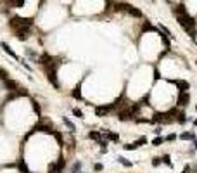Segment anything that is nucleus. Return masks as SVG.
Listing matches in <instances>:
<instances>
[{
  "label": "nucleus",
  "instance_id": "f257e3e1",
  "mask_svg": "<svg viewBox=\"0 0 197 173\" xmlns=\"http://www.w3.org/2000/svg\"><path fill=\"white\" fill-rule=\"evenodd\" d=\"M61 66V57H54V61L50 62L45 69V75H47V78H49V82L56 87V88H59L61 85H59V82H57V68Z\"/></svg>",
  "mask_w": 197,
  "mask_h": 173
},
{
  "label": "nucleus",
  "instance_id": "f03ea898",
  "mask_svg": "<svg viewBox=\"0 0 197 173\" xmlns=\"http://www.w3.org/2000/svg\"><path fill=\"white\" fill-rule=\"evenodd\" d=\"M140 104H132V106H126L123 109L118 111V119L120 121H128V119H135L137 114L140 113Z\"/></svg>",
  "mask_w": 197,
  "mask_h": 173
},
{
  "label": "nucleus",
  "instance_id": "7ed1b4c3",
  "mask_svg": "<svg viewBox=\"0 0 197 173\" xmlns=\"http://www.w3.org/2000/svg\"><path fill=\"white\" fill-rule=\"evenodd\" d=\"M49 133V135H54V126H52V123L50 121H45V119H40L36 125H33V128L29 130V133L26 135V138L29 137V135H33V133Z\"/></svg>",
  "mask_w": 197,
  "mask_h": 173
},
{
  "label": "nucleus",
  "instance_id": "20e7f679",
  "mask_svg": "<svg viewBox=\"0 0 197 173\" xmlns=\"http://www.w3.org/2000/svg\"><path fill=\"white\" fill-rule=\"evenodd\" d=\"M9 26L14 31H17L19 28H31L33 26V17H21V16H12L9 21Z\"/></svg>",
  "mask_w": 197,
  "mask_h": 173
},
{
  "label": "nucleus",
  "instance_id": "39448f33",
  "mask_svg": "<svg viewBox=\"0 0 197 173\" xmlns=\"http://www.w3.org/2000/svg\"><path fill=\"white\" fill-rule=\"evenodd\" d=\"M189 102H190V94L189 92H182V94H178V97H176V106L185 107Z\"/></svg>",
  "mask_w": 197,
  "mask_h": 173
},
{
  "label": "nucleus",
  "instance_id": "423d86ee",
  "mask_svg": "<svg viewBox=\"0 0 197 173\" xmlns=\"http://www.w3.org/2000/svg\"><path fill=\"white\" fill-rule=\"evenodd\" d=\"M29 33H31V28H19V29L16 31V38L21 40V42H24V40H28Z\"/></svg>",
  "mask_w": 197,
  "mask_h": 173
},
{
  "label": "nucleus",
  "instance_id": "0eeeda50",
  "mask_svg": "<svg viewBox=\"0 0 197 173\" xmlns=\"http://www.w3.org/2000/svg\"><path fill=\"white\" fill-rule=\"evenodd\" d=\"M169 82L173 83V85H176V88H180V94H182V92H187V90L190 88V83L185 82V80H169Z\"/></svg>",
  "mask_w": 197,
  "mask_h": 173
},
{
  "label": "nucleus",
  "instance_id": "6e6552de",
  "mask_svg": "<svg viewBox=\"0 0 197 173\" xmlns=\"http://www.w3.org/2000/svg\"><path fill=\"white\" fill-rule=\"evenodd\" d=\"M113 111H114L113 104H109V106H97V107H95V114H97V116H104V114L113 113Z\"/></svg>",
  "mask_w": 197,
  "mask_h": 173
},
{
  "label": "nucleus",
  "instance_id": "1a4fd4ad",
  "mask_svg": "<svg viewBox=\"0 0 197 173\" xmlns=\"http://www.w3.org/2000/svg\"><path fill=\"white\" fill-rule=\"evenodd\" d=\"M4 88L7 90V92H17L19 90V83L14 82V80H5L4 82Z\"/></svg>",
  "mask_w": 197,
  "mask_h": 173
},
{
  "label": "nucleus",
  "instance_id": "9d476101",
  "mask_svg": "<svg viewBox=\"0 0 197 173\" xmlns=\"http://www.w3.org/2000/svg\"><path fill=\"white\" fill-rule=\"evenodd\" d=\"M52 61H54V57H52V55H49L47 52H43V54L38 57V64H42L43 68H47V66H49Z\"/></svg>",
  "mask_w": 197,
  "mask_h": 173
},
{
  "label": "nucleus",
  "instance_id": "9b49d317",
  "mask_svg": "<svg viewBox=\"0 0 197 173\" xmlns=\"http://www.w3.org/2000/svg\"><path fill=\"white\" fill-rule=\"evenodd\" d=\"M0 47L4 48V52H7V54L11 55V57H12V59H16V61H21V59H19V55L16 54V52L12 50V48H11V45H9V43H5V42H2V43H0Z\"/></svg>",
  "mask_w": 197,
  "mask_h": 173
},
{
  "label": "nucleus",
  "instance_id": "f8f14e48",
  "mask_svg": "<svg viewBox=\"0 0 197 173\" xmlns=\"http://www.w3.org/2000/svg\"><path fill=\"white\" fill-rule=\"evenodd\" d=\"M100 133H102V135L106 137V140H111V142H118V140H120V135H118V133H114V131L102 130Z\"/></svg>",
  "mask_w": 197,
  "mask_h": 173
},
{
  "label": "nucleus",
  "instance_id": "ddd939ff",
  "mask_svg": "<svg viewBox=\"0 0 197 173\" xmlns=\"http://www.w3.org/2000/svg\"><path fill=\"white\" fill-rule=\"evenodd\" d=\"M64 168H66V159H64V156H59V159L56 161V170H57V173H62Z\"/></svg>",
  "mask_w": 197,
  "mask_h": 173
},
{
  "label": "nucleus",
  "instance_id": "4468645a",
  "mask_svg": "<svg viewBox=\"0 0 197 173\" xmlns=\"http://www.w3.org/2000/svg\"><path fill=\"white\" fill-rule=\"evenodd\" d=\"M175 121L178 125H185V123H187V114H185L183 111H178V113H176V116H175Z\"/></svg>",
  "mask_w": 197,
  "mask_h": 173
},
{
  "label": "nucleus",
  "instance_id": "2eb2a0df",
  "mask_svg": "<svg viewBox=\"0 0 197 173\" xmlns=\"http://www.w3.org/2000/svg\"><path fill=\"white\" fill-rule=\"evenodd\" d=\"M88 138H90V140H95V142H100V140H102V133H100V131H88Z\"/></svg>",
  "mask_w": 197,
  "mask_h": 173
},
{
  "label": "nucleus",
  "instance_id": "dca6fc26",
  "mask_svg": "<svg viewBox=\"0 0 197 173\" xmlns=\"http://www.w3.org/2000/svg\"><path fill=\"white\" fill-rule=\"evenodd\" d=\"M180 138H182V140H195V133H194V131H183L182 135H180Z\"/></svg>",
  "mask_w": 197,
  "mask_h": 173
},
{
  "label": "nucleus",
  "instance_id": "f3484780",
  "mask_svg": "<svg viewBox=\"0 0 197 173\" xmlns=\"http://www.w3.org/2000/svg\"><path fill=\"white\" fill-rule=\"evenodd\" d=\"M62 123H64V125H66V126H68V128L71 130V133H74V131H76V126H74V123L71 121L69 118H62Z\"/></svg>",
  "mask_w": 197,
  "mask_h": 173
},
{
  "label": "nucleus",
  "instance_id": "a211bd4d",
  "mask_svg": "<svg viewBox=\"0 0 197 173\" xmlns=\"http://www.w3.org/2000/svg\"><path fill=\"white\" fill-rule=\"evenodd\" d=\"M17 168H19L23 173H29L28 166H26V163H24V159H23V158H19V161H17Z\"/></svg>",
  "mask_w": 197,
  "mask_h": 173
},
{
  "label": "nucleus",
  "instance_id": "6ab92c4d",
  "mask_svg": "<svg viewBox=\"0 0 197 173\" xmlns=\"http://www.w3.org/2000/svg\"><path fill=\"white\" fill-rule=\"evenodd\" d=\"M118 163H121V165L126 166V168H132V166H133V163H132V161H128V159L123 158V156H118Z\"/></svg>",
  "mask_w": 197,
  "mask_h": 173
},
{
  "label": "nucleus",
  "instance_id": "aec40b11",
  "mask_svg": "<svg viewBox=\"0 0 197 173\" xmlns=\"http://www.w3.org/2000/svg\"><path fill=\"white\" fill-rule=\"evenodd\" d=\"M159 28H161V33H164V35L169 38V40H173V38H175V35H171V31H169V29L164 26V24H159Z\"/></svg>",
  "mask_w": 197,
  "mask_h": 173
},
{
  "label": "nucleus",
  "instance_id": "412c9836",
  "mask_svg": "<svg viewBox=\"0 0 197 173\" xmlns=\"http://www.w3.org/2000/svg\"><path fill=\"white\" fill-rule=\"evenodd\" d=\"M161 161H162V163H164L166 166L173 168V163H171V158H169V154H164V156H161Z\"/></svg>",
  "mask_w": 197,
  "mask_h": 173
},
{
  "label": "nucleus",
  "instance_id": "4be33fe9",
  "mask_svg": "<svg viewBox=\"0 0 197 173\" xmlns=\"http://www.w3.org/2000/svg\"><path fill=\"white\" fill-rule=\"evenodd\" d=\"M71 95L74 97L76 100H81V90H80V85H78L76 88H74V90H73V92H71Z\"/></svg>",
  "mask_w": 197,
  "mask_h": 173
},
{
  "label": "nucleus",
  "instance_id": "5701e85b",
  "mask_svg": "<svg viewBox=\"0 0 197 173\" xmlns=\"http://www.w3.org/2000/svg\"><path fill=\"white\" fill-rule=\"evenodd\" d=\"M26 55L31 57V59H36V62H38V57H40V55L36 54L35 50H31V48H26Z\"/></svg>",
  "mask_w": 197,
  "mask_h": 173
},
{
  "label": "nucleus",
  "instance_id": "b1692460",
  "mask_svg": "<svg viewBox=\"0 0 197 173\" xmlns=\"http://www.w3.org/2000/svg\"><path fill=\"white\" fill-rule=\"evenodd\" d=\"M80 170H81V161H76L71 166V173H80Z\"/></svg>",
  "mask_w": 197,
  "mask_h": 173
},
{
  "label": "nucleus",
  "instance_id": "393cba45",
  "mask_svg": "<svg viewBox=\"0 0 197 173\" xmlns=\"http://www.w3.org/2000/svg\"><path fill=\"white\" fill-rule=\"evenodd\" d=\"M54 137H56V140H57V144L61 145V147H62L64 145V138H62V135H61V133H59V131H54Z\"/></svg>",
  "mask_w": 197,
  "mask_h": 173
},
{
  "label": "nucleus",
  "instance_id": "a878e982",
  "mask_svg": "<svg viewBox=\"0 0 197 173\" xmlns=\"http://www.w3.org/2000/svg\"><path fill=\"white\" fill-rule=\"evenodd\" d=\"M144 144H147V138H145V137H140L138 140H135V142H133V145L137 147V149H138L140 145H144Z\"/></svg>",
  "mask_w": 197,
  "mask_h": 173
},
{
  "label": "nucleus",
  "instance_id": "bb28decb",
  "mask_svg": "<svg viewBox=\"0 0 197 173\" xmlns=\"http://www.w3.org/2000/svg\"><path fill=\"white\" fill-rule=\"evenodd\" d=\"M166 140H164V137H156L154 140H152V145H156V147H159L161 144H164Z\"/></svg>",
  "mask_w": 197,
  "mask_h": 173
},
{
  "label": "nucleus",
  "instance_id": "cd10ccee",
  "mask_svg": "<svg viewBox=\"0 0 197 173\" xmlns=\"http://www.w3.org/2000/svg\"><path fill=\"white\" fill-rule=\"evenodd\" d=\"M0 80H4V82L9 80V73L5 71V69H2V68H0Z\"/></svg>",
  "mask_w": 197,
  "mask_h": 173
},
{
  "label": "nucleus",
  "instance_id": "c85d7f7f",
  "mask_svg": "<svg viewBox=\"0 0 197 173\" xmlns=\"http://www.w3.org/2000/svg\"><path fill=\"white\" fill-rule=\"evenodd\" d=\"M31 104H33V111H35L36 114L40 116V106H38V102H36V100H33V99H31Z\"/></svg>",
  "mask_w": 197,
  "mask_h": 173
},
{
  "label": "nucleus",
  "instance_id": "c756f323",
  "mask_svg": "<svg viewBox=\"0 0 197 173\" xmlns=\"http://www.w3.org/2000/svg\"><path fill=\"white\" fill-rule=\"evenodd\" d=\"M73 114H74L76 118H83V111L78 109V107H73Z\"/></svg>",
  "mask_w": 197,
  "mask_h": 173
},
{
  "label": "nucleus",
  "instance_id": "7c9ffc66",
  "mask_svg": "<svg viewBox=\"0 0 197 173\" xmlns=\"http://www.w3.org/2000/svg\"><path fill=\"white\" fill-rule=\"evenodd\" d=\"M142 29H144V31H147V29H154V26H152L149 21H145V23H144V26H142Z\"/></svg>",
  "mask_w": 197,
  "mask_h": 173
},
{
  "label": "nucleus",
  "instance_id": "2f4dec72",
  "mask_svg": "<svg viewBox=\"0 0 197 173\" xmlns=\"http://www.w3.org/2000/svg\"><path fill=\"white\" fill-rule=\"evenodd\" d=\"M164 140H166V142H173V140H176V133H169L168 137H164Z\"/></svg>",
  "mask_w": 197,
  "mask_h": 173
},
{
  "label": "nucleus",
  "instance_id": "473e14b6",
  "mask_svg": "<svg viewBox=\"0 0 197 173\" xmlns=\"http://www.w3.org/2000/svg\"><path fill=\"white\" fill-rule=\"evenodd\" d=\"M162 161H161V158H152V166H159Z\"/></svg>",
  "mask_w": 197,
  "mask_h": 173
},
{
  "label": "nucleus",
  "instance_id": "72a5a7b5",
  "mask_svg": "<svg viewBox=\"0 0 197 173\" xmlns=\"http://www.w3.org/2000/svg\"><path fill=\"white\" fill-rule=\"evenodd\" d=\"M93 170H95V171H102V170H104V166L100 165V163H95V165H93Z\"/></svg>",
  "mask_w": 197,
  "mask_h": 173
},
{
  "label": "nucleus",
  "instance_id": "f704fd0d",
  "mask_svg": "<svg viewBox=\"0 0 197 173\" xmlns=\"http://www.w3.org/2000/svg\"><path fill=\"white\" fill-rule=\"evenodd\" d=\"M123 147H125V151H135L137 149L133 144H126V145H123Z\"/></svg>",
  "mask_w": 197,
  "mask_h": 173
},
{
  "label": "nucleus",
  "instance_id": "c9c22d12",
  "mask_svg": "<svg viewBox=\"0 0 197 173\" xmlns=\"http://www.w3.org/2000/svg\"><path fill=\"white\" fill-rule=\"evenodd\" d=\"M154 133L157 135V137H161V126H157V128L154 130Z\"/></svg>",
  "mask_w": 197,
  "mask_h": 173
},
{
  "label": "nucleus",
  "instance_id": "e433bc0d",
  "mask_svg": "<svg viewBox=\"0 0 197 173\" xmlns=\"http://www.w3.org/2000/svg\"><path fill=\"white\" fill-rule=\"evenodd\" d=\"M189 170H190L189 166H185V170H183V171H182V173H189Z\"/></svg>",
  "mask_w": 197,
  "mask_h": 173
},
{
  "label": "nucleus",
  "instance_id": "4c0bfd02",
  "mask_svg": "<svg viewBox=\"0 0 197 173\" xmlns=\"http://www.w3.org/2000/svg\"><path fill=\"white\" fill-rule=\"evenodd\" d=\"M194 145H195V147H194V149H195V151H197V138H195V140H194Z\"/></svg>",
  "mask_w": 197,
  "mask_h": 173
},
{
  "label": "nucleus",
  "instance_id": "58836bf2",
  "mask_svg": "<svg viewBox=\"0 0 197 173\" xmlns=\"http://www.w3.org/2000/svg\"><path fill=\"white\" fill-rule=\"evenodd\" d=\"M194 125H195V126H197V119H194Z\"/></svg>",
  "mask_w": 197,
  "mask_h": 173
},
{
  "label": "nucleus",
  "instance_id": "ea45409f",
  "mask_svg": "<svg viewBox=\"0 0 197 173\" xmlns=\"http://www.w3.org/2000/svg\"><path fill=\"white\" fill-rule=\"evenodd\" d=\"M195 111H197V106H195Z\"/></svg>",
  "mask_w": 197,
  "mask_h": 173
},
{
  "label": "nucleus",
  "instance_id": "a19ab883",
  "mask_svg": "<svg viewBox=\"0 0 197 173\" xmlns=\"http://www.w3.org/2000/svg\"><path fill=\"white\" fill-rule=\"evenodd\" d=\"M80 173H83V171H80Z\"/></svg>",
  "mask_w": 197,
  "mask_h": 173
}]
</instances>
